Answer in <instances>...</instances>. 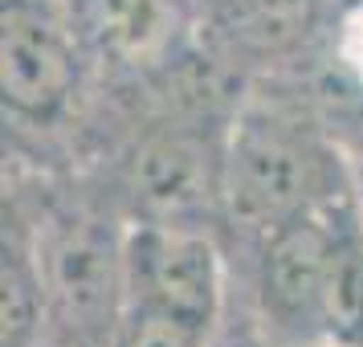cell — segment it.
Wrapping results in <instances>:
<instances>
[{
    "instance_id": "obj_5",
    "label": "cell",
    "mask_w": 363,
    "mask_h": 347,
    "mask_svg": "<svg viewBox=\"0 0 363 347\" xmlns=\"http://www.w3.org/2000/svg\"><path fill=\"white\" fill-rule=\"evenodd\" d=\"M220 167L208 148L192 135H160L135 160V200L143 221L192 225V216L220 197Z\"/></svg>"
},
{
    "instance_id": "obj_10",
    "label": "cell",
    "mask_w": 363,
    "mask_h": 347,
    "mask_svg": "<svg viewBox=\"0 0 363 347\" xmlns=\"http://www.w3.org/2000/svg\"><path fill=\"white\" fill-rule=\"evenodd\" d=\"M118 347H208V327H196V323L164 311L127 307Z\"/></svg>"
},
{
    "instance_id": "obj_6",
    "label": "cell",
    "mask_w": 363,
    "mask_h": 347,
    "mask_svg": "<svg viewBox=\"0 0 363 347\" xmlns=\"http://www.w3.org/2000/svg\"><path fill=\"white\" fill-rule=\"evenodd\" d=\"M53 294L78 327H111L118 294L127 298V258L123 246L106 241L99 229L78 225L53 246Z\"/></svg>"
},
{
    "instance_id": "obj_8",
    "label": "cell",
    "mask_w": 363,
    "mask_h": 347,
    "mask_svg": "<svg viewBox=\"0 0 363 347\" xmlns=\"http://www.w3.org/2000/svg\"><path fill=\"white\" fill-rule=\"evenodd\" d=\"M318 335L335 347H363V229L343 221L318 302Z\"/></svg>"
},
{
    "instance_id": "obj_1",
    "label": "cell",
    "mask_w": 363,
    "mask_h": 347,
    "mask_svg": "<svg viewBox=\"0 0 363 347\" xmlns=\"http://www.w3.org/2000/svg\"><path fill=\"white\" fill-rule=\"evenodd\" d=\"M127 307L164 311L213 331L225 294L220 253L196 225L143 221L123 241Z\"/></svg>"
},
{
    "instance_id": "obj_4",
    "label": "cell",
    "mask_w": 363,
    "mask_h": 347,
    "mask_svg": "<svg viewBox=\"0 0 363 347\" xmlns=\"http://www.w3.org/2000/svg\"><path fill=\"white\" fill-rule=\"evenodd\" d=\"M343 229V216L306 209L294 221L265 233L262 290L269 314L298 331H318V302L330 270V253Z\"/></svg>"
},
{
    "instance_id": "obj_7",
    "label": "cell",
    "mask_w": 363,
    "mask_h": 347,
    "mask_svg": "<svg viewBox=\"0 0 363 347\" xmlns=\"http://www.w3.org/2000/svg\"><path fill=\"white\" fill-rule=\"evenodd\" d=\"M86 33L118 62H155L184 29L180 0H78Z\"/></svg>"
},
{
    "instance_id": "obj_2",
    "label": "cell",
    "mask_w": 363,
    "mask_h": 347,
    "mask_svg": "<svg viewBox=\"0 0 363 347\" xmlns=\"http://www.w3.org/2000/svg\"><path fill=\"white\" fill-rule=\"evenodd\" d=\"M314 160L306 143L269 119H245L225 151L220 167V197L241 225L274 233L314 209Z\"/></svg>"
},
{
    "instance_id": "obj_3",
    "label": "cell",
    "mask_w": 363,
    "mask_h": 347,
    "mask_svg": "<svg viewBox=\"0 0 363 347\" xmlns=\"http://www.w3.org/2000/svg\"><path fill=\"white\" fill-rule=\"evenodd\" d=\"M0 25H4L0 37L4 106H13L25 119L57 115L78 78L66 29L33 0H4Z\"/></svg>"
},
{
    "instance_id": "obj_9",
    "label": "cell",
    "mask_w": 363,
    "mask_h": 347,
    "mask_svg": "<svg viewBox=\"0 0 363 347\" xmlns=\"http://www.w3.org/2000/svg\"><path fill=\"white\" fill-rule=\"evenodd\" d=\"M220 21L237 45L253 53H286L318 21V0H220Z\"/></svg>"
}]
</instances>
